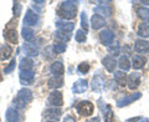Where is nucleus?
Wrapping results in <instances>:
<instances>
[{
	"label": "nucleus",
	"mask_w": 149,
	"mask_h": 122,
	"mask_svg": "<svg viewBox=\"0 0 149 122\" xmlns=\"http://www.w3.org/2000/svg\"><path fill=\"white\" fill-rule=\"evenodd\" d=\"M34 67V61L29 57H24L20 61V70H32Z\"/></svg>",
	"instance_id": "2f4dec72"
},
{
	"label": "nucleus",
	"mask_w": 149,
	"mask_h": 122,
	"mask_svg": "<svg viewBox=\"0 0 149 122\" xmlns=\"http://www.w3.org/2000/svg\"><path fill=\"white\" fill-rule=\"evenodd\" d=\"M1 80H3V76H1V74H0V81H1Z\"/></svg>",
	"instance_id": "37998d69"
},
{
	"label": "nucleus",
	"mask_w": 149,
	"mask_h": 122,
	"mask_svg": "<svg viewBox=\"0 0 149 122\" xmlns=\"http://www.w3.org/2000/svg\"><path fill=\"white\" fill-rule=\"evenodd\" d=\"M87 122H101V121H100L98 117H92V118L87 120Z\"/></svg>",
	"instance_id": "a19ab883"
},
{
	"label": "nucleus",
	"mask_w": 149,
	"mask_h": 122,
	"mask_svg": "<svg viewBox=\"0 0 149 122\" xmlns=\"http://www.w3.org/2000/svg\"><path fill=\"white\" fill-rule=\"evenodd\" d=\"M22 50H24V53L27 56H37V55H39V46L35 45V44H32V43L24 44V46H22Z\"/></svg>",
	"instance_id": "aec40b11"
},
{
	"label": "nucleus",
	"mask_w": 149,
	"mask_h": 122,
	"mask_svg": "<svg viewBox=\"0 0 149 122\" xmlns=\"http://www.w3.org/2000/svg\"><path fill=\"white\" fill-rule=\"evenodd\" d=\"M118 66L120 69V71H128L130 69V61L127 56H120L118 61Z\"/></svg>",
	"instance_id": "c85d7f7f"
},
{
	"label": "nucleus",
	"mask_w": 149,
	"mask_h": 122,
	"mask_svg": "<svg viewBox=\"0 0 149 122\" xmlns=\"http://www.w3.org/2000/svg\"><path fill=\"white\" fill-rule=\"evenodd\" d=\"M4 37L9 44H17V32L16 29H5Z\"/></svg>",
	"instance_id": "dca6fc26"
},
{
	"label": "nucleus",
	"mask_w": 149,
	"mask_h": 122,
	"mask_svg": "<svg viewBox=\"0 0 149 122\" xmlns=\"http://www.w3.org/2000/svg\"><path fill=\"white\" fill-rule=\"evenodd\" d=\"M21 34H22L24 40H26V41H31L32 39H34V36H35V32H34V30H32V27H27V26L22 27Z\"/></svg>",
	"instance_id": "c756f323"
},
{
	"label": "nucleus",
	"mask_w": 149,
	"mask_h": 122,
	"mask_svg": "<svg viewBox=\"0 0 149 122\" xmlns=\"http://www.w3.org/2000/svg\"><path fill=\"white\" fill-rule=\"evenodd\" d=\"M50 71H51V74H54V76H62L63 71H65L63 64L61 61H54V62L51 64Z\"/></svg>",
	"instance_id": "2eb2a0df"
},
{
	"label": "nucleus",
	"mask_w": 149,
	"mask_h": 122,
	"mask_svg": "<svg viewBox=\"0 0 149 122\" xmlns=\"http://www.w3.org/2000/svg\"><path fill=\"white\" fill-rule=\"evenodd\" d=\"M15 66H16V59L14 57V59H11L10 64H9L8 66L4 69V74H10V72H13L14 69H15Z\"/></svg>",
	"instance_id": "e433bc0d"
},
{
	"label": "nucleus",
	"mask_w": 149,
	"mask_h": 122,
	"mask_svg": "<svg viewBox=\"0 0 149 122\" xmlns=\"http://www.w3.org/2000/svg\"><path fill=\"white\" fill-rule=\"evenodd\" d=\"M21 4L19 3V1H15L14 3V6H13V13H14V16H20V14H21Z\"/></svg>",
	"instance_id": "4c0bfd02"
},
{
	"label": "nucleus",
	"mask_w": 149,
	"mask_h": 122,
	"mask_svg": "<svg viewBox=\"0 0 149 122\" xmlns=\"http://www.w3.org/2000/svg\"><path fill=\"white\" fill-rule=\"evenodd\" d=\"M137 34L141 36V37H143V39H146V37H149V25L146 24V22L141 24V25H139V27H138Z\"/></svg>",
	"instance_id": "7c9ffc66"
},
{
	"label": "nucleus",
	"mask_w": 149,
	"mask_h": 122,
	"mask_svg": "<svg viewBox=\"0 0 149 122\" xmlns=\"http://www.w3.org/2000/svg\"><path fill=\"white\" fill-rule=\"evenodd\" d=\"M127 83H128V87L130 90H136V88H138V86L141 85V74L139 72L129 74V76L127 79Z\"/></svg>",
	"instance_id": "1a4fd4ad"
},
{
	"label": "nucleus",
	"mask_w": 149,
	"mask_h": 122,
	"mask_svg": "<svg viewBox=\"0 0 149 122\" xmlns=\"http://www.w3.org/2000/svg\"><path fill=\"white\" fill-rule=\"evenodd\" d=\"M32 101V91L29 88H22L19 91L16 98L14 100V105L16 109H25L27 104H30Z\"/></svg>",
	"instance_id": "f03ea898"
},
{
	"label": "nucleus",
	"mask_w": 149,
	"mask_h": 122,
	"mask_svg": "<svg viewBox=\"0 0 149 122\" xmlns=\"http://www.w3.org/2000/svg\"><path fill=\"white\" fill-rule=\"evenodd\" d=\"M5 116H6L8 122H19L20 121V115H19V112H17V110L15 109V107L8 109Z\"/></svg>",
	"instance_id": "b1692460"
},
{
	"label": "nucleus",
	"mask_w": 149,
	"mask_h": 122,
	"mask_svg": "<svg viewBox=\"0 0 149 122\" xmlns=\"http://www.w3.org/2000/svg\"><path fill=\"white\" fill-rule=\"evenodd\" d=\"M137 15L139 19H142L143 22L148 24L149 22V9L146 6H141L137 9Z\"/></svg>",
	"instance_id": "bb28decb"
},
{
	"label": "nucleus",
	"mask_w": 149,
	"mask_h": 122,
	"mask_svg": "<svg viewBox=\"0 0 149 122\" xmlns=\"http://www.w3.org/2000/svg\"><path fill=\"white\" fill-rule=\"evenodd\" d=\"M74 39H76L77 43H85L87 36H86V31H83L82 29L81 30H77L76 34H74Z\"/></svg>",
	"instance_id": "473e14b6"
},
{
	"label": "nucleus",
	"mask_w": 149,
	"mask_h": 122,
	"mask_svg": "<svg viewBox=\"0 0 149 122\" xmlns=\"http://www.w3.org/2000/svg\"><path fill=\"white\" fill-rule=\"evenodd\" d=\"M76 110L81 116H91L95 111V106L90 101H80L76 106Z\"/></svg>",
	"instance_id": "7ed1b4c3"
},
{
	"label": "nucleus",
	"mask_w": 149,
	"mask_h": 122,
	"mask_svg": "<svg viewBox=\"0 0 149 122\" xmlns=\"http://www.w3.org/2000/svg\"><path fill=\"white\" fill-rule=\"evenodd\" d=\"M78 72L80 74H87L88 71H90V65H88L87 62H81L80 65H78Z\"/></svg>",
	"instance_id": "58836bf2"
},
{
	"label": "nucleus",
	"mask_w": 149,
	"mask_h": 122,
	"mask_svg": "<svg viewBox=\"0 0 149 122\" xmlns=\"http://www.w3.org/2000/svg\"><path fill=\"white\" fill-rule=\"evenodd\" d=\"M56 27H57V30L71 32L73 30V27H74V24L73 22H67L65 20H57L56 21Z\"/></svg>",
	"instance_id": "5701e85b"
},
{
	"label": "nucleus",
	"mask_w": 149,
	"mask_h": 122,
	"mask_svg": "<svg viewBox=\"0 0 149 122\" xmlns=\"http://www.w3.org/2000/svg\"><path fill=\"white\" fill-rule=\"evenodd\" d=\"M102 64H103V66L106 67V70L108 72H113L116 70V66H117V61H116V59L113 57V56H111V55L103 57Z\"/></svg>",
	"instance_id": "ddd939ff"
},
{
	"label": "nucleus",
	"mask_w": 149,
	"mask_h": 122,
	"mask_svg": "<svg viewBox=\"0 0 149 122\" xmlns=\"http://www.w3.org/2000/svg\"><path fill=\"white\" fill-rule=\"evenodd\" d=\"M71 39V34L66 31H61V30H57L55 32V41L58 44H65Z\"/></svg>",
	"instance_id": "4be33fe9"
},
{
	"label": "nucleus",
	"mask_w": 149,
	"mask_h": 122,
	"mask_svg": "<svg viewBox=\"0 0 149 122\" xmlns=\"http://www.w3.org/2000/svg\"><path fill=\"white\" fill-rule=\"evenodd\" d=\"M47 101H49V104L52 105L54 107H61V106L63 105V96H62V92H61V91H57V90H54V91L49 95Z\"/></svg>",
	"instance_id": "39448f33"
},
{
	"label": "nucleus",
	"mask_w": 149,
	"mask_h": 122,
	"mask_svg": "<svg viewBox=\"0 0 149 122\" xmlns=\"http://www.w3.org/2000/svg\"><path fill=\"white\" fill-rule=\"evenodd\" d=\"M62 111L58 107H50V109H46L44 111V116L46 118H50L51 121H57L60 117H61Z\"/></svg>",
	"instance_id": "9d476101"
},
{
	"label": "nucleus",
	"mask_w": 149,
	"mask_h": 122,
	"mask_svg": "<svg viewBox=\"0 0 149 122\" xmlns=\"http://www.w3.org/2000/svg\"><path fill=\"white\" fill-rule=\"evenodd\" d=\"M141 97H142V93L141 92H133V93H129V95H123L122 97L117 100V106L118 107L127 106L129 104H133L134 101L139 100Z\"/></svg>",
	"instance_id": "20e7f679"
},
{
	"label": "nucleus",
	"mask_w": 149,
	"mask_h": 122,
	"mask_svg": "<svg viewBox=\"0 0 149 122\" xmlns=\"http://www.w3.org/2000/svg\"><path fill=\"white\" fill-rule=\"evenodd\" d=\"M102 5H98L96 9H95V11L97 15H101L102 18L103 16H111L112 15V13H113V9H112V6L109 5H107V3H101Z\"/></svg>",
	"instance_id": "4468645a"
},
{
	"label": "nucleus",
	"mask_w": 149,
	"mask_h": 122,
	"mask_svg": "<svg viewBox=\"0 0 149 122\" xmlns=\"http://www.w3.org/2000/svg\"><path fill=\"white\" fill-rule=\"evenodd\" d=\"M127 75L124 74V71H116L114 72V81L118 83L119 86H125L127 83Z\"/></svg>",
	"instance_id": "cd10ccee"
},
{
	"label": "nucleus",
	"mask_w": 149,
	"mask_h": 122,
	"mask_svg": "<svg viewBox=\"0 0 149 122\" xmlns=\"http://www.w3.org/2000/svg\"><path fill=\"white\" fill-rule=\"evenodd\" d=\"M81 26H82V30L87 32V30H88V19H87L86 13L81 14Z\"/></svg>",
	"instance_id": "f704fd0d"
},
{
	"label": "nucleus",
	"mask_w": 149,
	"mask_h": 122,
	"mask_svg": "<svg viewBox=\"0 0 149 122\" xmlns=\"http://www.w3.org/2000/svg\"><path fill=\"white\" fill-rule=\"evenodd\" d=\"M63 122H76V120H74L72 116H66L63 118Z\"/></svg>",
	"instance_id": "ea45409f"
},
{
	"label": "nucleus",
	"mask_w": 149,
	"mask_h": 122,
	"mask_svg": "<svg viewBox=\"0 0 149 122\" xmlns=\"http://www.w3.org/2000/svg\"><path fill=\"white\" fill-rule=\"evenodd\" d=\"M46 122H56V121H46Z\"/></svg>",
	"instance_id": "c03bdc74"
},
{
	"label": "nucleus",
	"mask_w": 149,
	"mask_h": 122,
	"mask_svg": "<svg viewBox=\"0 0 149 122\" xmlns=\"http://www.w3.org/2000/svg\"><path fill=\"white\" fill-rule=\"evenodd\" d=\"M67 49V45L66 44H56L54 45V51H55V54H62L65 53Z\"/></svg>",
	"instance_id": "c9c22d12"
},
{
	"label": "nucleus",
	"mask_w": 149,
	"mask_h": 122,
	"mask_svg": "<svg viewBox=\"0 0 149 122\" xmlns=\"http://www.w3.org/2000/svg\"><path fill=\"white\" fill-rule=\"evenodd\" d=\"M134 50L137 53H148L149 51V43L144 39H138L134 43Z\"/></svg>",
	"instance_id": "f3484780"
},
{
	"label": "nucleus",
	"mask_w": 149,
	"mask_h": 122,
	"mask_svg": "<svg viewBox=\"0 0 149 122\" xmlns=\"http://www.w3.org/2000/svg\"><path fill=\"white\" fill-rule=\"evenodd\" d=\"M35 80V72L34 70H20V82L21 85L27 86L31 85Z\"/></svg>",
	"instance_id": "423d86ee"
},
{
	"label": "nucleus",
	"mask_w": 149,
	"mask_h": 122,
	"mask_svg": "<svg viewBox=\"0 0 149 122\" xmlns=\"http://www.w3.org/2000/svg\"><path fill=\"white\" fill-rule=\"evenodd\" d=\"M102 111H103L104 122H114V114L109 105H104V109L102 107Z\"/></svg>",
	"instance_id": "a878e982"
},
{
	"label": "nucleus",
	"mask_w": 149,
	"mask_h": 122,
	"mask_svg": "<svg viewBox=\"0 0 149 122\" xmlns=\"http://www.w3.org/2000/svg\"><path fill=\"white\" fill-rule=\"evenodd\" d=\"M11 55H13V49L10 45H8V44L0 45V60L5 61L8 59H10Z\"/></svg>",
	"instance_id": "6ab92c4d"
},
{
	"label": "nucleus",
	"mask_w": 149,
	"mask_h": 122,
	"mask_svg": "<svg viewBox=\"0 0 149 122\" xmlns=\"http://www.w3.org/2000/svg\"><path fill=\"white\" fill-rule=\"evenodd\" d=\"M91 88L96 92H102L104 90V77L102 75H96L92 79L91 82Z\"/></svg>",
	"instance_id": "6e6552de"
},
{
	"label": "nucleus",
	"mask_w": 149,
	"mask_h": 122,
	"mask_svg": "<svg viewBox=\"0 0 149 122\" xmlns=\"http://www.w3.org/2000/svg\"><path fill=\"white\" fill-rule=\"evenodd\" d=\"M137 122H149V120L148 118H144V117H141V118H139Z\"/></svg>",
	"instance_id": "79ce46f5"
},
{
	"label": "nucleus",
	"mask_w": 149,
	"mask_h": 122,
	"mask_svg": "<svg viewBox=\"0 0 149 122\" xmlns=\"http://www.w3.org/2000/svg\"><path fill=\"white\" fill-rule=\"evenodd\" d=\"M106 21L104 18H102L101 15H97V14H93V16L91 18V25L93 30H98L102 26H104Z\"/></svg>",
	"instance_id": "a211bd4d"
},
{
	"label": "nucleus",
	"mask_w": 149,
	"mask_h": 122,
	"mask_svg": "<svg viewBox=\"0 0 149 122\" xmlns=\"http://www.w3.org/2000/svg\"><path fill=\"white\" fill-rule=\"evenodd\" d=\"M39 20H40L39 15H37L35 11H32L31 9H29L25 14V18H24V26H27V27L35 26L37 22H39Z\"/></svg>",
	"instance_id": "0eeeda50"
},
{
	"label": "nucleus",
	"mask_w": 149,
	"mask_h": 122,
	"mask_svg": "<svg viewBox=\"0 0 149 122\" xmlns=\"http://www.w3.org/2000/svg\"><path fill=\"white\" fill-rule=\"evenodd\" d=\"M88 88V82L86 81L85 79H80L77 80L76 82L73 83L72 86V91L73 93H77V95H81V93H83Z\"/></svg>",
	"instance_id": "f8f14e48"
},
{
	"label": "nucleus",
	"mask_w": 149,
	"mask_h": 122,
	"mask_svg": "<svg viewBox=\"0 0 149 122\" xmlns=\"http://www.w3.org/2000/svg\"><path fill=\"white\" fill-rule=\"evenodd\" d=\"M54 55H56L55 51H54V46H47L44 51V57H46L47 60H51L54 57Z\"/></svg>",
	"instance_id": "72a5a7b5"
},
{
	"label": "nucleus",
	"mask_w": 149,
	"mask_h": 122,
	"mask_svg": "<svg viewBox=\"0 0 149 122\" xmlns=\"http://www.w3.org/2000/svg\"><path fill=\"white\" fill-rule=\"evenodd\" d=\"M146 62H147V59L141 55H134L132 59V65H133L134 70H141L144 65H146Z\"/></svg>",
	"instance_id": "393cba45"
},
{
	"label": "nucleus",
	"mask_w": 149,
	"mask_h": 122,
	"mask_svg": "<svg viewBox=\"0 0 149 122\" xmlns=\"http://www.w3.org/2000/svg\"><path fill=\"white\" fill-rule=\"evenodd\" d=\"M63 76H52L47 81V86L50 88H54V90H56V88H60L62 85H63Z\"/></svg>",
	"instance_id": "412c9836"
},
{
	"label": "nucleus",
	"mask_w": 149,
	"mask_h": 122,
	"mask_svg": "<svg viewBox=\"0 0 149 122\" xmlns=\"http://www.w3.org/2000/svg\"><path fill=\"white\" fill-rule=\"evenodd\" d=\"M100 40H101V43L103 45L109 46L112 43H113V40H114V34L111 30L104 29V30H102L100 32Z\"/></svg>",
	"instance_id": "9b49d317"
},
{
	"label": "nucleus",
	"mask_w": 149,
	"mask_h": 122,
	"mask_svg": "<svg viewBox=\"0 0 149 122\" xmlns=\"http://www.w3.org/2000/svg\"><path fill=\"white\" fill-rule=\"evenodd\" d=\"M77 4L74 1H62L57 9V15L63 20H72L76 18Z\"/></svg>",
	"instance_id": "f257e3e1"
}]
</instances>
